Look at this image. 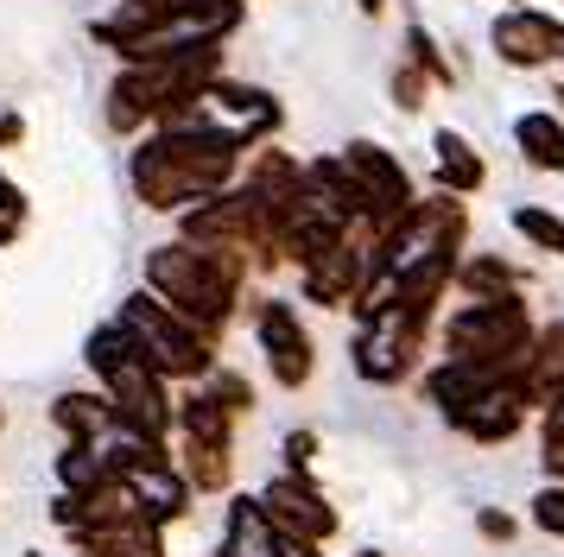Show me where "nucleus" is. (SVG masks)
Masks as SVG:
<instances>
[{"mask_svg": "<svg viewBox=\"0 0 564 557\" xmlns=\"http://www.w3.org/2000/svg\"><path fill=\"white\" fill-rule=\"evenodd\" d=\"M520 228H527L533 241H545L552 253H564V222H552V216H539V209H520Z\"/></svg>", "mask_w": 564, "mask_h": 557, "instance_id": "obj_5", "label": "nucleus"}, {"mask_svg": "<svg viewBox=\"0 0 564 557\" xmlns=\"http://www.w3.org/2000/svg\"><path fill=\"white\" fill-rule=\"evenodd\" d=\"M267 506H273V513H285L299 532H330V513H324V506H311V494H299V488H273V494H267Z\"/></svg>", "mask_w": 564, "mask_h": 557, "instance_id": "obj_3", "label": "nucleus"}, {"mask_svg": "<svg viewBox=\"0 0 564 557\" xmlns=\"http://www.w3.org/2000/svg\"><path fill=\"white\" fill-rule=\"evenodd\" d=\"M520 140L533 146L539 165H564V133L552 121H539V114H533V121H520Z\"/></svg>", "mask_w": 564, "mask_h": 557, "instance_id": "obj_4", "label": "nucleus"}, {"mask_svg": "<svg viewBox=\"0 0 564 557\" xmlns=\"http://www.w3.org/2000/svg\"><path fill=\"white\" fill-rule=\"evenodd\" d=\"M0 203H7V184H0Z\"/></svg>", "mask_w": 564, "mask_h": 557, "instance_id": "obj_7", "label": "nucleus"}, {"mask_svg": "<svg viewBox=\"0 0 564 557\" xmlns=\"http://www.w3.org/2000/svg\"><path fill=\"white\" fill-rule=\"evenodd\" d=\"M128 329L140 336V342H147L140 354H153L159 368H172V374H191V368H204V342H197V336H191L184 324H165V317H159L147 298L128 310Z\"/></svg>", "mask_w": 564, "mask_h": 557, "instance_id": "obj_1", "label": "nucleus"}, {"mask_svg": "<svg viewBox=\"0 0 564 557\" xmlns=\"http://www.w3.org/2000/svg\"><path fill=\"white\" fill-rule=\"evenodd\" d=\"M260 336H267V349H273V374L305 380V336L292 324V310H267V317H260Z\"/></svg>", "mask_w": 564, "mask_h": 557, "instance_id": "obj_2", "label": "nucleus"}, {"mask_svg": "<svg viewBox=\"0 0 564 557\" xmlns=\"http://www.w3.org/2000/svg\"><path fill=\"white\" fill-rule=\"evenodd\" d=\"M539 520L564 532V494H539Z\"/></svg>", "mask_w": 564, "mask_h": 557, "instance_id": "obj_6", "label": "nucleus"}]
</instances>
